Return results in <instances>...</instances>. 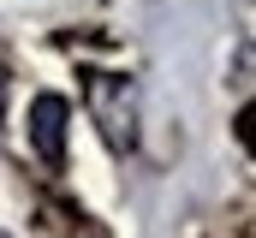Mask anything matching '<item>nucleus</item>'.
Segmentation results:
<instances>
[{"label":"nucleus","instance_id":"nucleus-1","mask_svg":"<svg viewBox=\"0 0 256 238\" xmlns=\"http://www.w3.org/2000/svg\"><path fill=\"white\" fill-rule=\"evenodd\" d=\"M84 102L108 149H137V84L120 72H84Z\"/></svg>","mask_w":256,"mask_h":238},{"label":"nucleus","instance_id":"nucleus-2","mask_svg":"<svg viewBox=\"0 0 256 238\" xmlns=\"http://www.w3.org/2000/svg\"><path fill=\"white\" fill-rule=\"evenodd\" d=\"M66 96H36L30 102V149L48 161V167H66Z\"/></svg>","mask_w":256,"mask_h":238},{"label":"nucleus","instance_id":"nucleus-3","mask_svg":"<svg viewBox=\"0 0 256 238\" xmlns=\"http://www.w3.org/2000/svg\"><path fill=\"white\" fill-rule=\"evenodd\" d=\"M238 137H244V143H250V149H256V102H250V108H244V114H238Z\"/></svg>","mask_w":256,"mask_h":238},{"label":"nucleus","instance_id":"nucleus-4","mask_svg":"<svg viewBox=\"0 0 256 238\" xmlns=\"http://www.w3.org/2000/svg\"><path fill=\"white\" fill-rule=\"evenodd\" d=\"M0 108H6V90H0Z\"/></svg>","mask_w":256,"mask_h":238}]
</instances>
